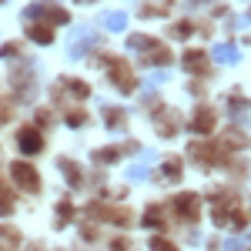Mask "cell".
I'll use <instances>...</instances> for the list:
<instances>
[{"label":"cell","instance_id":"18","mask_svg":"<svg viewBox=\"0 0 251 251\" xmlns=\"http://www.w3.org/2000/svg\"><path fill=\"white\" fill-rule=\"evenodd\" d=\"M0 3H3V0H0Z\"/></svg>","mask_w":251,"mask_h":251},{"label":"cell","instance_id":"4","mask_svg":"<svg viewBox=\"0 0 251 251\" xmlns=\"http://www.w3.org/2000/svg\"><path fill=\"white\" fill-rule=\"evenodd\" d=\"M17 144H20L24 154H40V148H44L40 134H37V131H30V127H24V131L17 134Z\"/></svg>","mask_w":251,"mask_h":251},{"label":"cell","instance_id":"10","mask_svg":"<svg viewBox=\"0 0 251 251\" xmlns=\"http://www.w3.org/2000/svg\"><path fill=\"white\" fill-rule=\"evenodd\" d=\"M27 37L37 40V44H50V40H54V30H47L44 24H37V27H30V30H27Z\"/></svg>","mask_w":251,"mask_h":251},{"label":"cell","instance_id":"8","mask_svg":"<svg viewBox=\"0 0 251 251\" xmlns=\"http://www.w3.org/2000/svg\"><path fill=\"white\" fill-rule=\"evenodd\" d=\"M104 27H107V30H124V27H127V14H121V10L104 14Z\"/></svg>","mask_w":251,"mask_h":251},{"label":"cell","instance_id":"5","mask_svg":"<svg viewBox=\"0 0 251 251\" xmlns=\"http://www.w3.org/2000/svg\"><path fill=\"white\" fill-rule=\"evenodd\" d=\"M184 67L194 71V74H204V71H208V57H204V50H188V54H184Z\"/></svg>","mask_w":251,"mask_h":251},{"label":"cell","instance_id":"6","mask_svg":"<svg viewBox=\"0 0 251 251\" xmlns=\"http://www.w3.org/2000/svg\"><path fill=\"white\" fill-rule=\"evenodd\" d=\"M211 57L218 60V64H238V57H241V54H238V47H231V44H218Z\"/></svg>","mask_w":251,"mask_h":251},{"label":"cell","instance_id":"1","mask_svg":"<svg viewBox=\"0 0 251 251\" xmlns=\"http://www.w3.org/2000/svg\"><path fill=\"white\" fill-rule=\"evenodd\" d=\"M91 44H94V34H91L87 27H80V30H74V34H71V54H67V57H71V60L84 57Z\"/></svg>","mask_w":251,"mask_h":251},{"label":"cell","instance_id":"16","mask_svg":"<svg viewBox=\"0 0 251 251\" xmlns=\"http://www.w3.org/2000/svg\"><path fill=\"white\" fill-rule=\"evenodd\" d=\"M245 248V241H238V238H234V241H228V245H225V251H241Z\"/></svg>","mask_w":251,"mask_h":251},{"label":"cell","instance_id":"3","mask_svg":"<svg viewBox=\"0 0 251 251\" xmlns=\"http://www.w3.org/2000/svg\"><path fill=\"white\" fill-rule=\"evenodd\" d=\"M174 211H177V218H184V221H194L198 218V198L194 194H177L174 198Z\"/></svg>","mask_w":251,"mask_h":251},{"label":"cell","instance_id":"14","mask_svg":"<svg viewBox=\"0 0 251 251\" xmlns=\"http://www.w3.org/2000/svg\"><path fill=\"white\" fill-rule=\"evenodd\" d=\"M174 34H177V37H188V34H191V24H188V20L174 24Z\"/></svg>","mask_w":251,"mask_h":251},{"label":"cell","instance_id":"15","mask_svg":"<svg viewBox=\"0 0 251 251\" xmlns=\"http://www.w3.org/2000/svg\"><path fill=\"white\" fill-rule=\"evenodd\" d=\"M177 171H181V168H177V161H168V168H164V174H168V177H177Z\"/></svg>","mask_w":251,"mask_h":251},{"label":"cell","instance_id":"2","mask_svg":"<svg viewBox=\"0 0 251 251\" xmlns=\"http://www.w3.org/2000/svg\"><path fill=\"white\" fill-rule=\"evenodd\" d=\"M14 181H17L20 188H27V191H37V184H40L37 171H34L30 164H24V161H17V164H14Z\"/></svg>","mask_w":251,"mask_h":251},{"label":"cell","instance_id":"9","mask_svg":"<svg viewBox=\"0 0 251 251\" xmlns=\"http://www.w3.org/2000/svg\"><path fill=\"white\" fill-rule=\"evenodd\" d=\"M211 124H214L211 111H198V117L191 121V127H194V131H201V134H208V131H211Z\"/></svg>","mask_w":251,"mask_h":251},{"label":"cell","instance_id":"13","mask_svg":"<svg viewBox=\"0 0 251 251\" xmlns=\"http://www.w3.org/2000/svg\"><path fill=\"white\" fill-rule=\"evenodd\" d=\"M127 177H131V181H141V177H148V164H137V168H131V171H127Z\"/></svg>","mask_w":251,"mask_h":251},{"label":"cell","instance_id":"17","mask_svg":"<svg viewBox=\"0 0 251 251\" xmlns=\"http://www.w3.org/2000/svg\"><path fill=\"white\" fill-rule=\"evenodd\" d=\"M154 251H174V248L168 245V241H161V238H157V241H154Z\"/></svg>","mask_w":251,"mask_h":251},{"label":"cell","instance_id":"7","mask_svg":"<svg viewBox=\"0 0 251 251\" xmlns=\"http://www.w3.org/2000/svg\"><path fill=\"white\" fill-rule=\"evenodd\" d=\"M111 71H114V77H117V87H121V91H134V84H131V71H127V64H111Z\"/></svg>","mask_w":251,"mask_h":251},{"label":"cell","instance_id":"12","mask_svg":"<svg viewBox=\"0 0 251 251\" xmlns=\"http://www.w3.org/2000/svg\"><path fill=\"white\" fill-rule=\"evenodd\" d=\"M10 204H14V201H10V191H7V188L0 184V214H7V211H10Z\"/></svg>","mask_w":251,"mask_h":251},{"label":"cell","instance_id":"11","mask_svg":"<svg viewBox=\"0 0 251 251\" xmlns=\"http://www.w3.org/2000/svg\"><path fill=\"white\" fill-rule=\"evenodd\" d=\"M104 124L121 127V124H124V111H121V107H104Z\"/></svg>","mask_w":251,"mask_h":251}]
</instances>
